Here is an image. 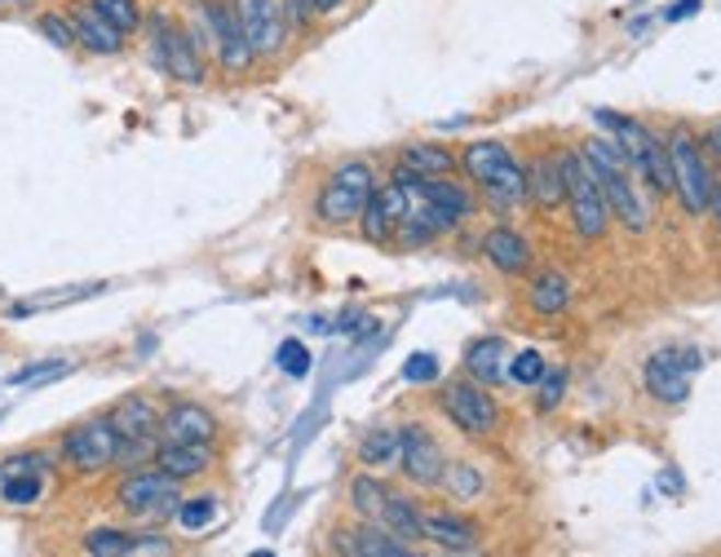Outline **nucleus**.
I'll return each mask as SVG.
<instances>
[{
	"instance_id": "a211bd4d",
	"label": "nucleus",
	"mask_w": 721,
	"mask_h": 557,
	"mask_svg": "<svg viewBox=\"0 0 721 557\" xmlns=\"http://www.w3.org/2000/svg\"><path fill=\"white\" fill-rule=\"evenodd\" d=\"M336 553H350V557H408L412 544H403L381 522H368V526H358V531H341L336 535Z\"/></svg>"
},
{
	"instance_id": "58836bf2",
	"label": "nucleus",
	"mask_w": 721,
	"mask_h": 557,
	"mask_svg": "<svg viewBox=\"0 0 721 557\" xmlns=\"http://www.w3.org/2000/svg\"><path fill=\"white\" fill-rule=\"evenodd\" d=\"M279 10H284V19L293 27H306L314 19V0H279Z\"/></svg>"
},
{
	"instance_id": "c9c22d12",
	"label": "nucleus",
	"mask_w": 721,
	"mask_h": 557,
	"mask_svg": "<svg viewBox=\"0 0 721 557\" xmlns=\"http://www.w3.org/2000/svg\"><path fill=\"white\" fill-rule=\"evenodd\" d=\"M279 363H284L288 376H306V372H310V350H306L301 341H284V346H279Z\"/></svg>"
},
{
	"instance_id": "a878e982",
	"label": "nucleus",
	"mask_w": 721,
	"mask_h": 557,
	"mask_svg": "<svg viewBox=\"0 0 721 557\" xmlns=\"http://www.w3.org/2000/svg\"><path fill=\"white\" fill-rule=\"evenodd\" d=\"M377 522H381L386 531H394L403 544H416V539H425V535H421V513H416V504H412V500H403V496H390Z\"/></svg>"
},
{
	"instance_id": "2eb2a0df",
	"label": "nucleus",
	"mask_w": 721,
	"mask_h": 557,
	"mask_svg": "<svg viewBox=\"0 0 721 557\" xmlns=\"http://www.w3.org/2000/svg\"><path fill=\"white\" fill-rule=\"evenodd\" d=\"M204 19H208V27H213V45H217V58H221L226 71H244V67L258 58L253 45H249V36H244V27H239V19H234V10H226V5H204Z\"/></svg>"
},
{
	"instance_id": "f8f14e48",
	"label": "nucleus",
	"mask_w": 721,
	"mask_h": 557,
	"mask_svg": "<svg viewBox=\"0 0 721 557\" xmlns=\"http://www.w3.org/2000/svg\"><path fill=\"white\" fill-rule=\"evenodd\" d=\"M403 212H408V190L390 177L386 186H373V195H368L364 212H358V221H364V235L373 244H390L394 231H399V221H403Z\"/></svg>"
},
{
	"instance_id": "9b49d317",
	"label": "nucleus",
	"mask_w": 721,
	"mask_h": 557,
	"mask_svg": "<svg viewBox=\"0 0 721 557\" xmlns=\"http://www.w3.org/2000/svg\"><path fill=\"white\" fill-rule=\"evenodd\" d=\"M399 465H403V478L416 483V487H438L443 483V448L430 438L425 425H408L399 429Z\"/></svg>"
},
{
	"instance_id": "f03ea898",
	"label": "nucleus",
	"mask_w": 721,
	"mask_h": 557,
	"mask_svg": "<svg viewBox=\"0 0 721 557\" xmlns=\"http://www.w3.org/2000/svg\"><path fill=\"white\" fill-rule=\"evenodd\" d=\"M460 164H465V173L478 186L488 190L492 204L510 208V204H523L527 199V169L514 160L510 147H501V142H473Z\"/></svg>"
},
{
	"instance_id": "4468645a",
	"label": "nucleus",
	"mask_w": 721,
	"mask_h": 557,
	"mask_svg": "<svg viewBox=\"0 0 721 557\" xmlns=\"http://www.w3.org/2000/svg\"><path fill=\"white\" fill-rule=\"evenodd\" d=\"M213 438H217V416L199 403H169L160 411V442H208L213 448Z\"/></svg>"
},
{
	"instance_id": "cd10ccee",
	"label": "nucleus",
	"mask_w": 721,
	"mask_h": 557,
	"mask_svg": "<svg viewBox=\"0 0 721 557\" xmlns=\"http://www.w3.org/2000/svg\"><path fill=\"white\" fill-rule=\"evenodd\" d=\"M89 10H93L102 23H111L119 36H129V32H138V27H142V10H138V0H89Z\"/></svg>"
},
{
	"instance_id": "79ce46f5",
	"label": "nucleus",
	"mask_w": 721,
	"mask_h": 557,
	"mask_svg": "<svg viewBox=\"0 0 721 557\" xmlns=\"http://www.w3.org/2000/svg\"><path fill=\"white\" fill-rule=\"evenodd\" d=\"M708 212L717 217V227H721V177H712V195H708Z\"/></svg>"
},
{
	"instance_id": "412c9836",
	"label": "nucleus",
	"mask_w": 721,
	"mask_h": 557,
	"mask_svg": "<svg viewBox=\"0 0 721 557\" xmlns=\"http://www.w3.org/2000/svg\"><path fill=\"white\" fill-rule=\"evenodd\" d=\"M421 535L447 553H473L478 548V531L469 522H460L456 513H421Z\"/></svg>"
},
{
	"instance_id": "ea45409f",
	"label": "nucleus",
	"mask_w": 721,
	"mask_h": 557,
	"mask_svg": "<svg viewBox=\"0 0 721 557\" xmlns=\"http://www.w3.org/2000/svg\"><path fill=\"white\" fill-rule=\"evenodd\" d=\"M138 553H173V544H169L164 535H134L129 557H138Z\"/></svg>"
},
{
	"instance_id": "4c0bfd02",
	"label": "nucleus",
	"mask_w": 721,
	"mask_h": 557,
	"mask_svg": "<svg viewBox=\"0 0 721 557\" xmlns=\"http://www.w3.org/2000/svg\"><path fill=\"white\" fill-rule=\"evenodd\" d=\"M403 376H408V381H434V376H438L434 355H412L408 368H403Z\"/></svg>"
},
{
	"instance_id": "c03bdc74",
	"label": "nucleus",
	"mask_w": 721,
	"mask_h": 557,
	"mask_svg": "<svg viewBox=\"0 0 721 557\" xmlns=\"http://www.w3.org/2000/svg\"><path fill=\"white\" fill-rule=\"evenodd\" d=\"M341 0H314V14H336Z\"/></svg>"
},
{
	"instance_id": "aec40b11",
	"label": "nucleus",
	"mask_w": 721,
	"mask_h": 557,
	"mask_svg": "<svg viewBox=\"0 0 721 557\" xmlns=\"http://www.w3.org/2000/svg\"><path fill=\"white\" fill-rule=\"evenodd\" d=\"M483 257H488L501 275H523V270L531 266L527 240H523L518 231H510V227H492V231L483 235Z\"/></svg>"
},
{
	"instance_id": "4be33fe9",
	"label": "nucleus",
	"mask_w": 721,
	"mask_h": 557,
	"mask_svg": "<svg viewBox=\"0 0 721 557\" xmlns=\"http://www.w3.org/2000/svg\"><path fill=\"white\" fill-rule=\"evenodd\" d=\"M67 19H71V27H76V45H84L89 54H102V58H106V54H119V49H125V36H119L111 23H102L89 5H76Z\"/></svg>"
},
{
	"instance_id": "dca6fc26",
	"label": "nucleus",
	"mask_w": 721,
	"mask_h": 557,
	"mask_svg": "<svg viewBox=\"0 0 721 557\" xmlns=\"http://www.w3.org/2000/svg\"><path fill=\"white\" fill-rule=\"evenodd\" d=\"M119 442H160V407L147 394H129L106 411Z\"/></svg>"
},
{
	"instance_id": "a19ab883",
	"label": "nucleus",
	"mask_w": 721,
	"mask_h": 557,
	"mask_svg": "<svg viewBox=\"0 0 721 557\" xmlns=\"http://www.w3.org/2000/svg\"><path fill=\"white\" fill-rule=\"evenodd\" d=\"M699 10V0H677V5L668 10V23H682V19H690Z\"/></svg>"
},
{
	"instance_id": "c85d7f7f",
	"label": "nucleus",
	"mask_w": 721,
	"mask_h": 557,
	"mask_svg": "<svg viewBox=\"0 0 721 557\" xmlns=\"http://www.w3.org/2000/svg\"><path fill=\"white\" fill-rule=\"evenodd\" d=\"M358 461L368 469H381L390 461H399V429H373L364 442H358Z\"/></svg>"
},
{
	"instance_id": "f3484780",
	"label": "nucleus",
	"mask_w": 721,
	"mask_h": 557,
	"mask_svg": "<svg viewBox=\"0 0 721 557\" xmlns=\"http://www.w3.org/2000/svg\"><path fill=\"white\" fill-rule=\"evenodd\" d=\"M151 465L164 469L173 483H191V478L213 469V448L208 442H160Z\"/></svg>"
},
{
	"instance_id": "0eeeda50",
	"label": "nucleus",
	"mask_w": 721,
	"mask_h": 557,
	"mask_svg": "<svg viewBox=\"0 0 721 557\" xmlns=\"http://www.w3.org/2000/svg\"><path fill=\"white\" fill-rule=\"evenodd\" d=\"M668 164H673V195L682 199V208L690 217H703L708 212V195H712V173L695 147L690 134H673L668 142Z\"/></svg>"
},
{
	"instance_id": "1a4fd4ad",
	"label": "nucleus",
	"mask_w": 721,
	"mask_h": 557,
	"mask_svg": "<svg viewBox=\"0 0 721 557\" xmlns=\"http://www.w3.org/2000/svg\"><path fill=\"white\" fill-rule=\"evenodd\" d=\"M443 411L460 433H473V438L496 429V398L478 381H451L443 394Z\"/></svg>"
},
{
	"instance_id": "393cba45",
	"label": "nucleus",
	"mask_w": 721,
	"mask_h": 557,
	"mask_svg": "<svg viewBox=\"0 0 721 557\" xmlns=\"http://www.w3.org/2000/svg\"><path fill=\"white\" fill-rule=\"evenodd\" d=\"M386 500H390V491H386V483H381L377 474H358V478L350 483V509H354L358 518L377 522L381 509H386Z\"/></svg>"
},
{
	"instance_id": "7c9ffc66",
	"label": "nucleus",
	"mask_w": 721,
	"mask_h": 557,
	"mask_svg": "<svg viewBox=\"0 0 721 557\" xmlns=\"http://www.w3.org/2000/svg\"><path fill=\"white\" fill-rule=\"evenodd\" d=\"M213 518H217V500H213V496H199V500H178V522H182L186 531H204Z\"/></svg>"
},
{
	"instance_id": "39448f33",
	"label": "nucleus",
	"mask_w": 721,
	"mask_h": 557,
	"mask_svg": "<svg viewBox=\"0 0 721 557\" xmlns=\"http://www.w3.org/2000/svg\"><path fill=\"white\" fill-rule=\"evenodd\" d=\"M115 452H119V433L111 429L106 416H93V420H80L62 433L58 442V456L76 469V474H102L115 465Z\"/></svg>"
},
{
	"instance_id": "5701e85b",
	"label": "nucleus",
	"mask_w": 721,
	"mask_h": 557,
	"mask_svg": "<svg viewBox=\"0 0 721 557\" xmlns=\"http://www.w3.org/2000/svg\"><path fill=\"white\" fill-rule=\"evenodd\" d=\"M505 363H510V350H505L501 337H483V341H473L465 350V372L478 385H496L505 376Z\"/></svg>"
},
{
	"instance_id": "b1692460",
	"label": "nucleus",
	"mask_w": 721,
	"mask_h": 557,
	"mask_svg": "<svg viewBox=\"0 0 721 557\" xmlns=\"http://www.w3.org/2000/svg\"><path fill=\"white\" fill-rule=\"evenodd\" d=\"M527 301H531V310H536V314L553 318V314H562V310L571 305V279H566L562 270H545V275H536V279H531Z\"/></svg>"
},
{
	"instance_id": "20e7f679",
	"label": "nucleus",
	"mask_w": 721,
	"mask_h": 557,
	"mask_svg": "<svg viewBox=\"0 0 721 557\" xmlns=\"http://www.w3.org/2000/svg\"><path fill=\"white\" fill-rule=\"evenodd\" d=\"M377 177L364 160H350L341 169L328 173V182L319 186V199H314V212L319 221H328V227H345V221H358V212H364L368 195H373Z\"/></svg>"
},
{
	"instance_id": "37998d69",
	"label": "nucleus",
	"mask_w": 721,
	"mask_h": 557,
	"mask_svg": "<svg viewBox=\"0 0 721 557\" xmlns=\"http://www.w3.org/2000/svg\"><path fill=\"white\" fill-rule=\"evenodd\" d=\"M703 147H708V151H712V155L721 160V125H712V129H708V138H703Z\"/></svg>"
},
{
	"instance_id": "ddd939ff",
	"label": "nucleus",
	"mask_w": 721,
	"mask_h": 557,
	"mask_svg": "<svg viewBox=\"0 0 721 557\" xmlns=\"http://www.w3.org/2000/svg\"><path fill=\"white\" fill-rule=\"evenodd\" d=\"M234 19L244 27L253 54H275L284 45V10L275 0H234Z\"/></svg>"
},
{
	"instance_id": "e433bc0d",
	"label": "nucleus",
	"mask_w": 721,
	"mask_h": 557,
	"mask_svg": "<svg viewBox=\"0 0 721 557\" xmlns=\"http://www.w3.org/2000/svg\"><path fill=\"white\" fill-rule=\"evenodd\" d=\"M566 390V372H545L540 376V407H558Z\"/></svg>"
},
{
	"instance_id": "6ab92c4d",
	"label": "nucleus",
	"mask_w": 721,
	"mask_h": 557,
	"mask_svg": "<svg viewBox=\"0 0 721 557\" xmlns=\"http://www.w3.org/2000/svg\"><path fill=\"white\" fill-rule=\"evenodd\" d=\"M527 199L545 212H553L558 204H566V182H562V160L558 155H540L527 169Z\"/></svg>"
},
{
	"instance_id": "f257e3e1",
	"label": "nucleus",
	"mask_w": 721,
	"mask_h": 557,
	"mask_svg": "<svg viewBox=\"0 0 721 557\" xmlns=\"http://www.w3.org/2000/svg\"><path fill=\"white\" fill-rule=\"evenodd\" d=\"M580 160L593 169L597 186H603L611 217H620L633 235H642V231H646V204L638 199V186H633V173H629L625 151H620L616 142H607V138H588V142L580 147Z\"/></svg>"
},
{
	"instance_id": "423d86ee",
	"label": "nucleus",
	"mask_w": 721,
	"mask_h": 557,
	"mask_svg": "<svg viewBox=\"0 0 721 557\" xmlns=\"http://www.w3.org/2000/svg\"><path fill=\"white\" fill-rule=\"evenodd\" d=\"M178 487H182V483H173L164 469H156V465H138L134 474L119 478V487H115V504L125 509L129 518H156V513L178 509V500H182Z\"/></svg>"
},
{
	"instance_id": "72a5a7b5",
	"label": "nucleus",
	"mask_w": 721,
	"mask_h": 557,
	"mask_svg": "<svg viewBox=\"0 0 721 557\" xmlns=\"http://www.w3.org/2000/svg\"><path fill=\"white\" fill-rule=\"evenodd\" d=\"M549 368H545V359L536 355V350H523L518 359H510V368H505V376L510 381H518V385H540V376H545Z\"/></svg>"
},
{
	"instance_id": "473e14b6",
	"label": "nucleus",
	"mask_w": 721,
	"mask_h": 557,
	"mask_svg": "<svg viewBox=\"0 0 721 557\" xmlns=\"http://www.w3.org/2000/svg\"><path fill=\"white\" fill-rule=\"evenodd\" d=\"M36 32H41L49 45H58V49H76V27H71L67 14H41V19H36Z\"/></svg>"
},
{
	"instance_id": "f704fd0d",
	"label": "nucleus",
	"mask_w": 721,
	"mask_h": 557,
	"mask_svg": "<svg viewBox=\"0 0 721 557\" xmlns=\"http://www.w3.org/2000/svg\"><path fill=\"white\" fill-rule=\"evenodd\" d=\"M5 500H10V504H32V500H41V474L19 469L14 478H5Z\"/></svg>"
},
{
	"instance_id": "7ed1b4c3",
	"label": "nucleus",
	"mask_w": 721,
	"mask_h": 557,
	"mask_svg": "<svg viewBox=\"0 0 721 557\" xmlns=\"http://www.w3.org/2000/svg\"><path fill=\"white\" fill-rule=\"evenodd\" d=\"M558 160H562L566 208H571V221H575V235H580V240H603L607 227H611V208H607L603 186H597L593 169L580 160V151H566V155H558Z\"/></svg>"
},
{
	"instance_id": "9d476101",
	"label": "nucleus",
	"mask_w": 721,
	"mask_h": 557,
	"mask_svg": "<svg viewBox=\"0 0 721 557\" xmlns=\"http://www.w3.org/2000/svg\"><path fill=\"white\" fill-rule=\"evenodd\" d=\"M703 368L699 350H660L646 363V390L660 403H686L690 398V376Z\"/></svg>"
},
{
	"instance_id": "6e6552de",
	"label": "nucleus",
	"mask_w": 721,
	"mask_h": 557,
	"mask_svg": "<svg viewBox=\"0 0 721 557\" xmlns=\"http://www.w3.org/2000/svg\"><path fill=\"white\" fill-rule=\"evenodd\" d=\"M151 45H156V62L182 80V84H204V54H199V40L182 27H173L164 14L151 19Z\"/></svg>"
},
{
	"instance_id": "c756f323",
	"label": "nucleus",
	"mask_w": 721,
	"mask_h": 557,
	"mask_svg": "<svg viewBox=\"0 0 721 557\" xmlns=\"http://www.w3.org/2000/svg\"><path fill=\"white\" fill-rule=\"evenodd\" d=\"M129 548H134V535L129 531L102 526V531H89L84 535V553H93V557H129Z\"/></svg>"
},
{
	"instance_id": "bb28decb",
	"label": "nucleus",
	"mask_w": 721,
	"mask_h": 557,
	"mask_svg": "<svg viewBox=\"0 0 721 557\" xmlns=\"http://www.w3.org/2000/svg\"><path fill=\"white\" fill-rule=\"evenodd\" d=\"M403 169H412V173H421V177H447V173L456 169V160H451V151H443V147L416 142V147L403 151Z\"/></svg>"
},
{
	"instance_id": "2f4dec72",
	"label": "nucleus",
	"mask_w": 721,
	"mask_h": 557,
	"mask_svg": "<svg viewBox=\"0 0 721 557\" xmlns=\"http://www.w3.org/2000/svg\"><path fill=\"white\" fill-rule=\"evenodd\" d=\"M443 483H447V491H451L456 500H469V496L483 491V478H478L473 465H447V469H443Z\"/></svg>"
}]
</instances>
